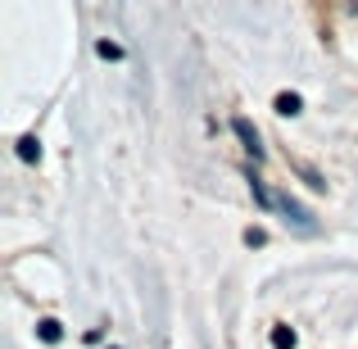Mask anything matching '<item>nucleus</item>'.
I'll list each match as a JSON object with an SVG mask.
<instances>
[{
	"label": "nucleus",
	"mask_w": 358,
	"mask_h": 349,
	"mask_svg": "<svg viewBox=\"0 0 358 349\" xmlns=\"http://www.w3.org/2000/svg\"><path fill=\"white\" fill-rule=\"evenodd\" d=\"M277 209L286 213V222H290L295 232H304V236H317V222H313V213H308L299 200H290V195H277Z\"/></svg>",
	"instance_id": "f257e3e1"
},
{
	"label": "nucleus",
	"mask_w": 358,
	"mask_h": 349,
	"mask_svg": "<svg viewBox=\"0 0 358 349\" xmlns=\"http://www.w3.org/2000/svg\"><path fill=\"white\" fill-rule=\"evenodd\" d=\"M231 131L241 136V145L250 150L254 164H263V141H259V131H254V122H250V118H231Z\"/></svg>",
	"instance_id": "f03ea898"
},
{
	"label": "nucleus",
	"mask_w": 358,
	"mask_h": 349,
	"mask_svg": "<svg viewBox=\"0 0 358 349\" xmlns=\"http://www.w3.org/2000/svg\"><path fill=\"white\" fill-rule=\"evenodd\" d=\"M299 109H304V100H299V96H295V91H281V96H277V114H286V118H295V114H299Z\"/></svg>",
	"instance_id": "7ed1b4c3"
},
{
	"label": "nucleus",
	"mask_w": 358,
	"mask_h": 349,
	"mask_svg": "<svg viewBox=\"0 0 358 349\" xmlns=\"http://www.w3.org/2000/svg\"><path fill=\"white\" fill-rule=\"evenodd\" d=\"M36 336H41L45 345H55V341H64V327L55 322V318H41V322H36Z\"/></svg>",
	"instance_id": "20e7f679"
},
{
	"label": "nucleus",
	"mask_w": 358,
	"mask_h": 349,
	"mask_svg": "<svg viewBox=\"0 0 358 349\" xmlns=\"http://www.w3.org/2000/svg\"><path fill=\"white\" fill-rule=\"evenodd\" d=\"M18 159H23V164H36V159H41V141L23 136V141H18Z\"/></svg>",
	"instance_id": "39448f33"
},
{
	"label": "nucleus",
	"mask_w": 358,
	"mask_h": 349,
	"mask_svg": "<svg viewBox=\"0 0 358 349\" xmlns=\"http://www.w3.org/2000/svg\"><path fill=\"white\" fill-rule=\"evenodd\" d=\"M272 349H295V332L290 327H272Z\"/></svg>",
	"instance_id": "423d86ee"
},
{
	"label": "nucleus",
	"mask_w": 358,
	"mask_h": 349,
	"mask_svg": "<svg viewBox=\"0 0 358 349\" xmlns=\"http://www.w3.org/2000/svg\"><path fill=\"white\" fill-rule=\"evenodd\" d=\"M96 50H100V55H105V59H118V55H122V50H118V45H114V41H100V45H96Z\"/></svg>",
	"instance_id": "0eeeda50"
},
{
	"label": "nucleus",
	"mask_w": 358,
	"mask_h": 349,
	"mask_svg": "<svg viewBox=\"0 0 358 349\" xmlns=\"http://www.w3.org/2000/svg\"><path fill=\"white\" fill-rule=\"evenodd\" d=\"M263 241H268V236H263L259 227H250V232H245V245H263Z\"/></svg>",
	"instance_id": "6e6552de"
}]
</instances>
